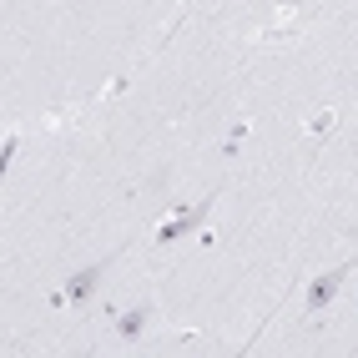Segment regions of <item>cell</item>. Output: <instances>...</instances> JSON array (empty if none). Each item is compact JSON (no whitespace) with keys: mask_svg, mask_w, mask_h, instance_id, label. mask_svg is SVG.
<instances>
[{"mask_svg":"<svg viewBox=\"0 0 358 358\" xmlns=\"http://www.w3.org/2000/svg\"><path fill=\"white\" fill-rule=\"evenodd\" d=\"M353 268H358V257H343L338 268H328V273H318L313 282H308V293H303V308H308V313L318 318L323 308H328L333 298L343 293V282H348V273H353Z\"/></svg>","mask_w":358,"mask_h":358,"instance_id":"1","label":"cell"},{"mask_svg":"<svg viewBox=\"0 0 358 358\" xmlns=\"http://www.w3.org/2000/svg\"><path fill=\"white\" fill-rule=\"evenodd\" d=\"M116 262V252H106V257H96V262H86V268H76L66 278V303H76V308H86L91 298H96V288H101V278H106V268Z\"/></svg>","mask_w":358,"mask_h":358,"instance_id":"2","label":"cell"},{"mask_svg":"<svg viewBox=\"0 0 358 358\" xmlns=\"http://www.w3.org/2000/svg\"><path fill=\"white\" fill-rule=\"evenodd\" d=\"M212 207H217V192H212V197H202L197 207L177 212L172 222H162V227H157V248H172L177 237H187V232H202V222H207V212H212Z\"/></svg>","mask_w":358,"mask_h":358,"instance_id":"3","label":"cell"},{"mask_svg":"<svg viewBox=\"0 0 358 358\" xmlns=\"http://www.w3.org/2000/svg\"><path fill=\"white\" fill-rule=\"evenodd\" d=\"M152 318H157V308H152V303H131L127 313L116 318V338H122V343H136L141 333L152 328Z\"/></svg>","mask_w":358,"mask_h":358,"instance_id":"4","label":"cell"},{"mask_svg":"<svg viewBox=\"0 0 358 358\" xmlns=\"http://www.w3.org/2000/svg\"><path fill=\"white\" fill-rule=\"evenodd\" d=\"M328 127H333V111H318L313 122H308V131H313V136H328Z\"/></svg>","mask_w":358,"mask_h":358,"instance_id":"5","label":"cell"},{"mask_svg":"<svg viewBox=\"0 0 358 358\" xmlns=\"http://www.w3.org/2000/svg\"><path fill=\"white\" fill-rule=\"evenodd\" d=\"M15 152H20V136H6V147H0V166H10Z\"/></svg>","mask_w":358,"mask_h":358,"instance_id":"6","label":"cell"},{"mask_svg":"<svg viewBox=\"0 0 358 358\" xmlns=\"http://www.w3.org/2000/svg\"><path fill=\"white\" fill-rule=\"evenodd\" d=\"M71 358H96V353H91V348H81V353H71Z\"/></svg>","mask_w":358,"mask_h":358,"instance_id":"7","label":"cell"}]
</instances>
